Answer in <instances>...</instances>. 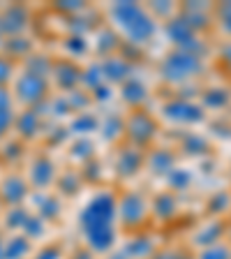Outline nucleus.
<instances>
[{
	"mask_svg": "<svg viewBox=\"0 0 231 259\" xmlns=\"http://www.w3.org/2000/svg\"><path fill=\"white\" fill-rule=\"evenodd\" d=\"M116 208H118V201L111 192H100L95 194L88 206L81 210V232L86 236L90 250L95 252H107L113 248V241H116Z\"/></svg>",
	"mask_w": 231,
	"mask_h": 259,
	"instance_id": "nucleus-1",
	"label": "nucleus"
},
{
	"mask_svg": "<svg viewBox=\"0 0 231 259\" xmlns=\"http://www.w3.org/2000/svg\"><path fill=\"white\" fill-rule=\"evenodd\" d=\"M111 16L116 21V26L127 35L129 42L134 44L151 42L157 30L155 19L146 12V7L136 5V3H116L111 7Z\"/></svg>",
	"mask_w": 231,
	"mask_h": 259,
	"instance_id": "nucleus-2",
	"label": "nucleus"
},
{
	"mask_svg": "<svg viewBox=\"0 0 231 259\" xmlns=\"http://www.w3.org/2000/svg\"><path fill=\"white\" fill-rule=\"evenodd\" d=\"M204 70V63H201V56L194 54H185V51H173L164 58L162 63V76L171 83H180V81H188L192 76H197Z\"/></svg>",
	"mask_w": 231,
	"mask_h": 259,
	"instance_id": "nucleus-3",
	"label": "nucleus"
},
{
	"mask_svg": "<svg viewBox=\"0 0 231 259\" xmlns=\"http://www.w3.org/2000/svg\"><path fill=\"white\" fill-rule=\"evenodd\" d=\"M49 95V83L44 76L23 72L14 79V97L28 109H35L39 102H44Z\"/></svg>",
	"mask_w": 231,
	"mask_h": 259,
	"instance_id": "nucleus-4",
	"label": "nucleus"
},
{
	"mask_svg": "<svg viewBox=\"0 0 231 259\" xmlns=\"http://www.w3.org/2000/svg\"><path fill=\"white\" fill-rule=\"evenodd\" d=\"M167 32H169V37L173 39V44L178 47V51L194 54V56L204 54V44H201V39L197 37V32L183 21V16L171 19V21L167 23Z\"/></svg>",
	"mask_w": 231,
	"mask_h": 259,
	"instance_id": "nucleus-5",
	"label": "nucleus"
},
{
	"mask_svg": "<svg viewBox=\"0 0 231 259\" xmlns=\"http://www.w3.org/2000/svg\"><path fill=\"white\" fill-rule=\"evenodd\" d=\"M125 132L129 135V139L134 141L136 146H148L157 135V123L151 113L146 111H134L129 116V120L125 123Z\"/></svg>",
	"mask_w": 231,
	"mask_h": 259,
	"instance_id": "nucleus-6",
	"label": "nucleus"
},
{
	"mask_svg": "<svg viewBox=\"0 0 231 259\" xmlns=\"http://www.w3.org/2000/svg\"><path fill=\"white\" fill-rule=\"evenodd\" d=\"M146 210H148V206H146L144 197L136 192H127L120 197L116 215H120L125 229H132V227H139L146 220Z\"/></svg>",
	"mask_w": 231,
	"mask_h": 259,
	"instance_id": "nucleus-7",
	"label": "nucleus"
},
{
	"mask_svg": "<svg viewBox=\"0 0 231 259\" xmlns=\"http://www.w3.org/2000/svg\"><path fill=\"white\" fill-rule=\"evenodd\" d=\"M28 192H30V185L23 176L19 174H10V176L3 178L0 183V201L10 208V206H23Z\"/></svg>",
	"mask_w": 231,
	"mask_h": 259,
	"instance_id": "nucleus-8",
	"label": "nucleus"
},
{
	"mask_svg": "<svg viewBox=\"0 0 231 259\" xmlns=\"http://www.w3.org/2000/svg\"><path fill=\"white\" fill-rule=\"evenodd\" d=\"M162 113L167 116L173 123H199L204 120V109L197 107L194 102H188V100H171L169 104H164Z\"/></svg>",
	"mask_w": 231,
	"mask_h": 259,
	"instance_id": "nucleus-9",
	"label": "nucleus"
},
{
	"mask_svg": "<svg viewBox=\"0 0 231 259\" xmlns=\"http://www.w3.org/2000/svg\"><path fill=\"white\" fill-rule=\"evenodd\" d=\"M54 178H56V167H54V162L49 160L47 155H39L35 157V162L30 164V171H28V185L35 190H47L49 185L54 183Z\"/></svg>",
	"mask_w": 231,
	"mask_h": 259,
	"instance_id": "nucleus-10",
	"label": "nucleus"
},
{
	"mask_svg": "<svg viewBox=\"0 0 231 259\" xmlns=\"http://www.w3.org/2000/svg\"><path fill=\"white\" fill-rule=\"evenodd\" d=\"M28 26V12L26 7L21 5H12L10 10H5L0 14V37L3 35H10V37H16L21 35Z\"/></svg>",
	"mask_w": 231,
	"mask_h": 259,
	"instance_id": "nucleus-11",
	"label": "nucleus"
},
{
	"mask_svg": "<svg viewBox=\"0 0 231 259\" xmlns=\"http://www.w3.org/2000/svg\"><path fill=\"white\" fill-rule=\"evenodd\" d=\"M100 70H102V79L113 81V83H120V81H127L132 74V65L123 58V56H109L107 60L100 63Z\"/></svg>",
	"mask_w": 231,
	"mask_h": 259,
	"instance_id": "nucleus-12",
	"label": "nucleus"
},
{
	"mask_svg": "<svg viewBox=\"0 0 231 259\" xmlns=\"http://www.w3.org/2000/svg\"><path fill=\"white\" fill-rule=\"evenodd\" d=\"M39 125H42L39 113L35 111V109H26V111H21V113H16L14 116V125H12V127L19 132L21 139H35L37 132H39Z\"/></svg>",
	"mask_w": 231,
	"mask_h": 259,
	"instance_id": "nucleus-13",
	"label": "nucleus"
},
{
	"mask_svg": "<svg viewBox=\"0 0 231 259\" xmlns=\"http://www.w3.org/2000/svg\"><path fill=\"white\" fill-rule=\"evenodd\" d=\"M51 74L56 76L58 86L65 88V91H72V88H74L76 83L81 81V70L76 67L74 63H72V60H60V63H54Z\"/></svg>",
	"mask_w": 231,
	"mask_h": 259,
	"instance_id": "nucleus-14",
	"label": "nucleus"
},
{
	"mask_svg": "<svg viewBox=\"0 0 231 259\" xmlns=\"http://www.w3.org/2000/svg\"><path fill=\"white\" fill-rule=\"evenodd\" d=\"M141 164H144V155H141L139 148H123L118 155V162H116V169L123 178H129L139 171Z\"/></svg>",
	"mask_w": 231,
	"mask_h": 259,
	"instance_id": "nucleus-15",
	"label": "nucleus"
},
{
	"mask_svg": "<svg viewBox=\"0 0 231 259\" xmlns=\"http://www.w3.org/2000/svg\"><path fill=\"white\" fill-rule=\"evenodd\" d=\"M14 109H12V93L10 88H0V139H5L7 132L14 125Z\"/></svg>",
	"mask_w": 231,
	"mask_h": 259,
	"instance_id": "nucleus-16",
	"label": "nucleus"
},
{
	"mask_svg": "<svg viewBox=\"0 0 231 259\" xmlns=\"http://www.w3.org/2000/svg\"><path fill=\"white\" fill-rule=\"evenodd\" d=\"M148 167L153 174H171L176 169V155L169 148H157L151 157H148Z\"/></svg>",
	"mask_w": 231,
	"mask_h": 259,
	"instance_id": "nucleus-17",
	"label": "nucleus"
},
{
	"mask_svg": "<svg viewBox=\"0 0 231 259\" xmlns=\"http://www.w3.org/2000/svg\"><path fill=\"white\" fill-rule=\"evenodd\" d=\"M153 208H155V215L160 218V220H171V218L176 215V210H178V199L171 192H162V194L155 197Z\"/></svg>",
	"mask_w": 231,
	"mask_h": 259,
	"instance_id": "nucleus-18",
	"label": "nucleus"
},
{
	"mask_svg": "<svg viewBox=\"0 0 231 259\" xmlns=\"http://www.w3.org/2000/svg\"><path fill=\"white\" fill-rule=\"evenodd\" d=\"M120 93H123V100L127 104H132V107H136V104H141L146 100V86L141 83L139 79H134V76H129L127 81H123V88H120Z\"/></svg>",
	"mask_w": 231,
	"mask_h": 259,
	"instance_id": "nucleus-19",
	"label": "nucleus"
},
{
	"mask_svg": "<svg viewBox=\"0 0 231 259\" xmlns=\"http://www.w3.org/2000/svg\"><path fill=\"white\" fill-rule=\"evenodd\" d=\"M222 234H224V222H210V225H206L204 229H201L197 236H194V241H197V245H206V248H210V245H215V243H220Z\"/></svg>",
	"mask_w": 231,
	"mask_h": 259,
	"instance_id": "nucleus-20",
	"label": "nucleus"
},
{
	"mask_svg": "<svg viewBox=\"0 0 231 259\" xmlns=\"http://www.w3.org/2000/svg\"><path fill=\"white\" fill-rule=\"evenodd\" d=\"M28 252H30V241L23 234L5 241V259H26Z\"/></svg>",
	"mask_w": 231,
	"mask_h": 259,
	"instance_id": "nucleus-21",
	"label": "nucleus"
},
{
	"mask_svg": "<svg viewBox=\"0 0 231 259\" xmlns=\"http://www.w3.org/2000/svg\"><path fill=\"white\" fill-rule=\"evenodd\" d=\"M37 213L39 215L37 218H42L44 222H54L56 218L60 215V204H58V199H56V197H51V194H47V197H39L37 199Z\"/></svg>",
	"mask_w": 231,
	"mask_h": 259,
	"instance_id": "nucleus-22",
	"label": "nucleus"
},
{
	"mask_svg": "<svg viewBox=\"0 0 231 259\" xmlns=\"http://www.w3.org/2000/svg\"><path fill=\"white\" fill-rule=\"evenodd\" d=\"M3 47L7 49L10 58H21V56H26L28 58V54H30V42H28L26 37H21V35H16V37H7L5 42H3Z\"/></svg>",
	"mask_w": 231,
	"mask_h": 259,
	"instance_id": "nucleus-23",
	"label": "nucleus"
},
{
	"mask_svg": "<svg viewBox=\"0 0 231 259\" xmlns=\"http://www.w3.org/2000/svg\"><path fill=\"white\" fill-rule=\"evenodd\" d=\"M28 208L26 206H10L7 208V215H5V227L7 229H21L28 220Z\"/></svg>",
	"mask_w": 231,
	"mask_h": 259,
	"instance_id": "nucleus-24",
	"label": "nucleus"
},
{
	"mask_svg": "<svg viewBox=\"0 0 231 259\" xmlns=\"http://www.w3.org/2000/svg\"><path fill=\"white\" fill-rule=\"evenodd\" d=\"M23 229V236L28 238V241H37L39 236L44 234V229H47V222L42 220V218H37V215H28V220H26V225L21 227Z\"/></svg>",
	"mask_w": 231,
	"mask_h": 259,
	"instance_id": "nucleus-25",
	"label": "nucleus"
},
{
	"mask_svg": "<svg viewBox=\"0 0 231 259\" xmlns=\"http://www.w3.org/2000/svg\"><path fill=\"white\" fill-rule=\"evenodd\" d=\"M51 70H54V65L49 63L44 56H28L26 60V72H32V74H39L47 79L49 74H51Z\"/></svg>",
	"mask_w": 231,
	"mask_h": 259,
	"instance_id": "nucleus-26",
	"label": "nucleus"
},
{
	"mask_svg": "<svg viewBox=\"0 0 231 259\" xmlns=\"http://www.w3.org/2000/svg\"><path fill=\"white\" fill-rule=\"evenodd\" d=\"M123 130H125V123L120 120V116H107L102 120V135L107 141H113L116 137H120Z\"/></svg>",
	"mask_w": 231,
	"mask_h": 259,
	"instance_id": "nucleus-27",
	"label": "nucleus"
},
{
	"mask_svg": "<svg viewBox=\"0 0 231 259\" xmlns=\"http://www.w3.org/2000/svg\"><path fill=\"white\" fill-rule=\"evenodd\" d=\"M127 257H132V259H144V257H148V254H153V243L148 241V238H141V241H132L127 245Z\"/></svg>",
	"mask_w": 231,
	"mask_h": 259,
	"instance_id": "nucleus-28",
	"label": "nucleus"
},
{
	"mask_svg": "<svg viewBox=\"0 0 231 259\" xmlns=\"http://www.w3.org/2000/svg\"><path fill=\"white\" fill-rule=\"evenodd\" d=\"M14 81V63L10 56L0 54V88H7Z\"/></svg>",
	"mask_w": 231,
	"mask_h": 259,
	"instance_id": "nucleus-29",
	"label": "nucleus"
},
{
	"mask_svg": "<svg viewBox=\"0 0 231 259\" xmlns=\"http://www.w3.org/2000/svg\"><path fill=\"white\" fill-rule=\"evenodd\" d=\"M81 81L86 83L88 88H93L95 91L97 86H102V70H100V63H95V65H90L86 72H81Z\"/></svg>",
	"mask_w": 231,
	"mask_h": 259,
	"instance_id": "nucleus-30",
	"label": "nucleus"
},
{
	"mask_svg": "<svg viewBox=\"0 0 231 259\" xmlns=\"http://www.w3.org/2000/svg\"><path fill=\"white\" fill-rule=\"evenodd\" d=\"M190 181H192V174H190L188 169H173V171L169 174V185H171L173 190L190 188Z\"/></svg>",
	"mask_w": 231,
	"mask_h": 259,
	"instance_id": "nucleus-31",
	"label": "nucleus"
},
{
	"mask_svg": "<svg viewBox=\"0 0 231 259\" xmlns=\"http://www.w3.org/2000/svg\"><path fill=\"white\" fill-rule=\"evenodd\" d=\"M97 125H100V120H97L93 113H79L74 118V123H72V130H74V132H81V130H83V132H93Z\"/></svg>",
	"mask_w": 231,
	"mask_h": 259,
	"instance_id": "nucleus-32",
	"label": "nucleus"
},
{
	"mask_svg": "<svg viewBox=\"0 0 231 259\" xmlns=\"http://www.w3.org/2000/svg\"><path fill=\"white\" fill-rule=\"evenodd\" d=\"M183 148L190 153V155H194V153H206L208 151V141H206L204 137H199V135H190L188 139H185Z\"/></svg>",
	"mask_w": 231,
	"mask_h": 259,
	"instance_id": "nucleus-33",
	"label": "nucleus"
},
{
	"mask_svg": "<svg viewBox=\"0 0 231 259\" xmlns=\"http://www.w3.org/2000/svg\"><path fill=\"white\" fill-rule=\"evenodd\" d=\"M206 104L213 109H222L229 104V93L226 91H208L206 93Z\"/></svg>",
	"mask_w": 231,
	"mask_h": 259,
	"instance_id": "nucleus-34",
	"label": "nucleus"
},
{
	"mask_svg": "<svg viewBox=\"0 0 231 259\" xmlns=\"http://www.w3.org/2000/svg\"><path fill=\"white\" fill-rule=\"evenodd\" d=\"M199 259H231V250L226 248V245H220V243H215V245L206 248L204 252H201Z\"/></svg>",
	"mask_w": 231,
	"mask_h": 259,
	"instance_id": "nucleus-35",
	"label": "nucleus"
},
{
	"mask_svg": "<svg viewBox=\"0 0 231 259\" xmlns=\"http://www.w3.org/2000/svg\"><path fill=\"white\" fill-rule=\"evenodd\" d=\"M65 49H67L72 56L86 54V39H83V35H72V37H67L65 39Z\"/></svg>",
	"mask_w": 231,
	"mask_h": 259,
	"instance_id": "nucleus-36",
	"label": "nucleus"
},
{
	"mask_svg": "<svg viewBox=\"0 0 231 259\" xmlns=\"http://www.w3.org/2000/svg\"><path fill=\"white\" fill-rule=\"evenodd\" d=\"M72 155H74L76 160H83V164H86L93 155V144L90 141H76V144L72 146Z\"/></svg>",
	"mask_w": 231,
	"mask_h": 259,
	"instance_id": "nucleus-37",
	"label": "nucleus"
},
{
	"mask_svg": "<svg viewBox=\"0 0 231 259\" xmlns=\"http://www.w3.org/2000/svg\"><path fill=\"white\" fill-rule=\"evenodd\" d=\"M208 204H210V213H222V210H226V206H231V197L226 192H220Z\"/></svg>",
	"mask_w": 231,
	"mask_h": 259,
	"instance_id": "nucleus-38",
	"label": "nucleus"
},
{
	"mask_svg": "<svg viewBox=\"0 0 231 259\" xmlns=\"http://www.w3.org/2000/svg\"><path fill=\"white\" fill-rule=\"evenodd\" d=\"M60 183H63V192L76 194V190H79V176L76 174H65V178Z\"/></svg>",
	"mask_w": 231,
	"mask_h": 259,
	"instance_id": "nucleus-39",
	"label": "nucleus"
},
{
	"mask_svg": "<svg viewBox=\"0 0 231 259\" xmlns=\"http://www.w3.org/2000/svg\"><path fill=\"white\" fill-rule=\"evenodd\" d=\"M35 259H60V248L58 245H47Z\"/></svg>",
	"mask_w": 231,
	"mask_h": 259,
	"instance_id": "nucleus-40",
	"label": "nucleus"
},
{
	"mask_svg": "<svg viewBox=\"0 0 231 259\" xmlns=\"http://www.w3.org/2000/svg\"><path fill=\"white\" fill-rule=\"evenodd\" d=\"M222 26H224L226 32H231V5L222 7Z\"/></svg>",
	"mask_w": 231,
	"mask_h": 259,
	"instance_id": "nucleus-41",
	"label": "nucleus"
},
{
	"mask_svg": "<svg viewBox=\"0 0 231 259\" xmlns=\"http://www.w3.org/2000/svg\"><path fill=\"white\" fill-rule=\"evenodd\" d=\"M153 259H183V254L176 250H162V252L153 254Z\"/></svg>",
	"mask_w": 231,
	"mask_h": 259,
	"instance_id": "nucleus-42",
	"label": "nucleus"
},
{
	"mask_svg": "<svg viewBox=\"0 0 231 259\" xmlns=\"http://www.w3.org/2000/svg\"><path fill=\"white\" fill-rule=\"evenodd\" d=\"M58 7L63 12H79L83 5H81V3H67V5H65V3H63V5H58Z\"/></svg>",
	"mask_w": 231,
	"mask_h": 259,
	"instance_id": "nucleus-43",
	"label": "nucleus"
},
{
	"mask_svg": "<svg viewBox=\"0 0 231 259\" xmlns=\"http://www.w3.org/2000/svg\"><path fill=\"white\" fill-rule=\"evenodd\" d=\"M95 93H97V100H107L109 97V88L107 86H97Z\"/></svg>",
	"mask_w": 231,
	"mask_h": 259,
	"instance_id": "nucleus-44",
	"label": "nucleus"
},
{
	"mask_svg": "<svg viewBox=\"0 0 231 259\" xmlns=\"http://www.w3.org/2000/svg\"><path fill=\"white\" fill-rule=\"evenodd\" d=\"M222 56H224V60H229V63H231V44H226V47H224Z\"/></svg>",
	"mask_w": 231,
	"mask_h": 259,
	"instance_id": "nucleus-45",
	"label": "nucleus"
},
{
	"mask_svg": "<svg viewBox=\"0 0 231 259\" xmlns=\"http://www.w3.org/2000/svg\"><path fill=\"white\" fill-rule=\"evenodd\" d=\"M155 10L160 12V14H167V12L171 10V5H155Z\"/></svg>",
	"mask_w": 231,
	"mask_h": 259,
	"instance_id": "nucleus-46",
	"label": "nucleus"
},
{
	"mask_svg": "<svg viewBox=\"0 0 231 259\" xmlns=\"http://www.w3.org/2000/svg\"><path fill=\"white\" fill-rule=\"evenodd\" d=\"M0 259H5V241L0 238Z\"/></svg>",
	"mask_w": 231,
	"mask_h": 259,
	"instance_id": "nucleus-47",
	"label": "nucleus"
}]
</instances>
